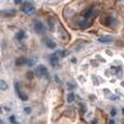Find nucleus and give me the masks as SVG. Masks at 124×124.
Instances as JSON below:
<instances>
[{"mask_svg":"<svg viewBox=\"0 0 124 124\" xmlns=\"http://www.w3.org/2000/svg\"><path fill=\"white\" fill-rule=\"evenodd\" d=\"M34 30L36 31L38 34H45L46 33V27L43 23H40L39 21L34 22Z\"/></svg>","mask_w":124,"mask_h":124,"instance_id":"f257e3e1","label":"nucleus"},{"mask_svg":"<svg viewBox=\"0 0 124 124\" xmlns=\"http://www.w3.org/2000/svg\"><path fill=\"white\" fill-rule=\"evenodd\" d=\"M22 11L25 13H32L35 11V7L33 6L31 2L26 1V2H23V6H22Z\"/></svg>","mask_w":124,"mask_h":124,"instance_id":"f03ea898","label":"nucleus"},{"mask_svg":"<svg viewBox=\"0 0 124 124\" xmlns=\"http://www.w3.org/2000/svg\"><path fill=\"white\" fill-rule=\"evenodd\" d=\"M36 74L38 75V76L47 75L48 72H47V69H46V66H44V65H38V66L36 68Z\"/></svg>","mask_w":124,"mask_h":124,"instance_id":"7ed1b4c3","label":"nucleus"},{"mask_svg":"<svg viewBox=\"0 0 124 124\" xmlns=\"http://www.w3.org/2000/svg\"><path fill=\"white\" fill-rule=\"evenodd\" d=\"M101 24H103V25L106 26H109L112 24V22H113V17L111 16H103L102 19H101Z\"/></svg>","mask_w":124,"mask_h":124,"instance_id":"20e7f679","label":"nucleus"},{"mask_svg":"<svg viewBox=\"0 0 124 124\" xmlns=\"http://www.w3.org/2000/svg\"><path fill=\"white\" fill-rule=\"evenodd\" d=\"M58 61H59V56L57 54H54L50 56V64L51 65H57L58 64Z\"/></svg>","mask_w":124,"mask_h":124,"instance_id":"39448f33","label":"nucleus"},{"mask_svg":"<svg viewBox=\"0 0 124 124\" xmlns=\"http://www.w3.org/2000/svg\"><path fill=\"white\" fill-rule=\"evenodd\" d=\"M1 14L6 17H8V16L11 17V16H14V15L16 14V11L15 10H7V11H2Z\"/></svg>","mask_w":124,"mask_h":124,"instance_id":"423d86ee","label":"nucleus"},{"mask_svg":"<svg viewBox=\"0 0 124 124\" xmlns=\"http://www.w3.org/2000/svg\"><path fill=\"white\" fill-rule=\"evenodd\" d=\"M15 90H16V93H17V95H19V97H20V99H21V100H24V101H25L26 99H27V96H25V95H24L23 93L20 90L19 85H17V84H15Z\"/></svg>","mask_w":124,"mask_h":124,"instance_id":"0eeeda50","label":"nucleus"},{"mask_svg":"<svg viewBox=\"0 0 124 124\" xmlns=\"http://www.w3.org/2000/svg\"><path fill=\"white\" fill-rule=\"evenodd\" d=\"M112 39H113L112 36H103V37H100L98 40H99V43L108 44V43H110V41H112Z\"/></svg>","mask_w":124,"mask_h":124,"instance_id":"6e6552de","label":"nucleus"},{"mask_svg":"<svg viewBox=\"0 0 124 124\" xmlns=\"http://www.w3.org/2000/svg\"><path fill=\"white\" fill-rule=\"evenodd\" d=\"M45 44L48 48H51V49H54V48H56V44L54 43V40H51V39H49V38L45 39Z\"/></svg>","mask_w":124,"mask_h":124,"instance_id":"1a4fd4ad","label":"nucleus"},{"mask_svg":"<svg viewBox=\"0 0 124 124\" xmlns=\"http://www.w3.org/2000/svg\"><path fill=\"white\" fill-rule=\"evenodd\" d=\"M92 13H93V8H87L86 10L83 11V16L85 19H87V17H89L92 15Z\"/></svg>","mask_w":124,"mask_h":124,"instance_id":"9d476101","label":"nucleus"},{"mask_svg":"<svg viewBox=\"0 0 124 124\" xmlns=\"http://www.w3.org/2000/svg\"><path fill=\"white\" fill-rule=\"evenodd\" d=\"M24 63H26V60L24 58H19L16 61H15V64H16V65H22V64H24Z\"/></svg>","mask_w":124,"mask_h":124,"instance_id":"9b49d317","label":"nucleus"},{"mask_svg":"<svg viewBox=\"0 0 124 124\" xmlns=\"http://www.w3.org/2000/svg\"><path fill=\"white\" fill-rule=\"evenodd\" d=\"M0 87H1L2 90H4V89H7V88H8V84H7L3 79H1V81H0Z\"/></svg>","mask_w":124,"mask_h":124,"instance_id":"f8f14e48","label":"nucleus"},{"mask_svg":"<svg viewBox=\"0 0 124 124\" xmlns=\"http://www.w3.org/2000/svg\"><path fill=\"white\" fill-rule=\"evenodd\" d=\"M24 36H25V34H24V32H22V31H20V32L16 34V38L19 39V40L23 39V38H24Z\"/></svg>","mask_w":124,"mask_h":124,"instance_id":"ddd939ff","label":"nucleus"},{"mask_svg":"<svg viewBox=\"0 0 124 124\" xmlns=\"http://www.w3.org/2000/svg\"><path fill=\"white\" fill-rule=\"evenodd\" d=\"M78 24L82 26V27H85V26H87L88 22H87V20H84V21H78Z\"/></svg>","mask_w":124,"mask_h":124,"instance_id":"4468645a","label":"nucleus"},{"mask_svg":"<svg viewBox=\"0 0 124 124\" xmlns=\"http://www.w3.org/2000/svg\"><path fill=\"white\" fill-rule=\"evenodd\" d=\"M74 100V94H72V93H70L68 96V101L69 102H72V101Z\"/></svg>","mask_w":124,"mask_h":124,"instance_id":"2eb2a0df","label":"nucleus"},{"mask_svg":"<svg viewBox=\"0 0 124 124\" xmlns=\"http://www.w3.org/2000/svg\"><path fill=\"white\" fill-rule=\"evenodd\" d=\"M48 23H49V26H50V27H54V20H52V19H50V17H49V19H48Z\"/></svg>","mask_w":124,"mask_h":124,"instance_id":"dca6fc26","label":"nucleus"},{"mask_svg":"<svg viewBox=\"0 0 124 124\" xmlns=\"http://www.w3.org/2000/svg\"><path fill=\"white\" fill-rule=\"evenodd\" d=\"M27 76H28V78H33V77H34V72H28Z\"/></svg>","mask_w":124,"mask_h":124,"instance_id":"f3484780","label":"nucleus"},{"mask_svg":"<svg viewBox=\"0 0 124 124\" xmlns=\"http://www.w3.org/2000/svg\"><path fill=\"white\" fill-rule=\"evenodd\" d=\"M24 111H25L26 113H31V111H32V109H31V108H28V107H26L25 109H24Z\"/></svg>","mask_w":124,"mask_h":124,"instance_id":"a211bd4d","label":"nucleus"},{"mask_svg":"<svg viewBox=\"0 0 124 124\" xmlns=\"http://www.w3.org/2000/svg\"><path fill=\"white\" fill-rule=\"evenodd\" d=\"M111 116H116V110H114V109L111 110Z\"/></svg>","mask_w":124,"mask_h":124,"instance_id":"6ab92c4d","label":"nucleus"},{"mask_svg":"<svg viewBox=\"0 0 124 124\" xmlns=\"http://www.w3.org/2000/svg\"><path fill=\"white\" fill-rule=\"evenodd\" d=\"M10 120H11V122H12V123H14V122H15V121H14L15 119H14V116H11V118H10Z\"/></svg>","mask_w":124,"mask_h":124,"instance_id":"aec40b11","label":"nucleus"},{"mask_svg":"<svg viewBox=\"0 0 124 124\" xmlns=\"http://www.w3.org/2000/svg\"><path fill=\"white\" fill-rule=\"evenodd\" d=\"M54 78H56V81H57V83H59V84H61V81H59V78H58V76H54Z\"/></svg>","mask_w":124,"mask_h":124,"instance_id":"412c9836","label":"nucleus"},{"mask_svg":"<svg viewBox=\"0 0 124 124\" xmlns=\"http://www.w3.org/2000/svg\"><path fill=\"white\" fill-rule=\"evenodd\" d=\"M110 124H114V121H113V120H111V121H110Z\"/></svg>","mask_w":124,"mask_h":124,"instance_id":"4be33fe9","label":"nucleus"},{"mask_svg":"<svg viewBox=\"0 0 124 124\" xmlns=\"http://www.w3.org/2000/svg\"><path fill=\"white\" fill-rule=\"evenodd\" d=\"M121 85H122V86H124V82H122V83H121Z\"/></svg>","mask_w":124,"mask_h":124,"instance_id":"5701e85b","label":"nucleus"},{"mask_svg":"<svg viewBox=\"0 0 124 124\" xmlns=\"http://www.w3.org/2000/svg\"><path fill=\"white\" fill-rule=\"evenodd\" d=\"M122 111H123V114H124V109H123V110H122Z\"/></svg>","mask_w":124,"mask_h":124,"instance_id":"b1692460","label":"nucleus"},{"mask_svg":"<svg viewBox=\"0 0 124 124\" xmlns=\"http://www.w3.org/2000/svg\"><path fill=\"white\" fill-rule=\"evenodd\" d=\"M123 2H124V1H123Z\"/></svg>","mask_w":124,"mask_h":124,"instance_id":"393cba45","label":"nucleus"},{"mask_svg":"<svg viewBox=\"0 0 124 124\" xmlns=\"http://www.w3.org/2000/svg\"><path fill=\"white\" fill-rule=\"evenodd\" d=\"M123 124H124V123H123Z\"/></svg>","mask_w":124,"mask_h":124,"instance_id":"a878e982","label":"nucleus"}]
</instances>
